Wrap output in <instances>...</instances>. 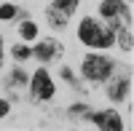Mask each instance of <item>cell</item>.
Segmentation results:
<instances>
[{"label":"cell","mask_w":134,"mask_h":131,"mask_svg":"<svg viewBox=\"0 0 134 131\" xmlns=\"http://www.w3.org/2000/svg\"><path fill=\"white\" fill-rule=\"evenodd\" d=\"M8 110H11L8 102H5V99H0V118H5V115H8Z\"/></svg>","instance_id":"9a60e30c"},{"label":"cell","mask_w":134,"mask_h":131,"mask_svg":"<svg viewBox=\"0 0 134 131\" xmlns=\"http://www.w3.org/2000/svg\"><path fill=\"white\" fill-rule=\"evenodd\" d=\"M86 121H91L97 128H105V131H124V121L115 110H102V112H86L83 115Z\"/></svg>","instance_id":"52a82bcc"},{"label":"cell","mask_w":134,"mask_h":131,"mask_svg":"<svg viewBox=\"0 0 134 131\" xmlns=\"http://www.w3.org/2000/svg\"><path fill=\"white\" fill-rule=\"evenodd\" d=\"M21 38L24 40H35L38 38V27L32 24V21H24V24H21Z\"/></svg>","instance_id":"7c38bea8"},{"label":"cell","mask_w":134,"mask_h":131,"mask_svg":"<svg viewBox=\"0 0 134 131\" xmlns=\"http://www.w3.org/2000/svg\"><path fill=\"white\" fill-rule=\"evenodd\" d=\"M62 53H64V48H62V43L57 38H43V43H38V46L32 48V56H35L38 62H43V64L59 62Z\"/></svg>","instance_id":"8992f818"},{"label":"cell","mask_w":134,"mask_h":131,"mask_svg":"<svg viewBox=\"0 0 134 131\" xmlns=\"http://www.w3.org/2000/svg\"><path fill=\"white\" fill-rule=\"evenodd\" d=\"M115 32H118V46H121V51H131V48H134V35H131V24H126V27H118Z\"/></svg>","instance_id":"9c48e42d"},{"label":"cell","mask_w":134,"mask_h":131,"mask_svg":"<svg viewBox=\"0 0 134 131\" xmlns=\"http://www.w3.org/2000/svg\"><path fill=\"white\" fill-rule=\"evenodd\" d=\"M78 38H81L83 46H91V48H110L115 43V32L110 27H102L97 19L86 16L78 27Z\"/></svg>","instance_id":"6da1fadb"},{"label":"cell","mask_w":134,"mask_h":131,"mask_svg":"<svg viewBox=\"0 0 134 131\" xmlns=\"http://www.w3.org/2000/svg\"><path fill=\"white\" fill-rule=\"evenodd\" d=\"M11 56H14L16 62H24L27 56H32V51H30V48L24 46V43H16V46L11 48Z\"/></svg>","instance_id":"8fae6325"},{"label":"cell","mask_w":134,"mask_h":131,"mask_svg":"<svg viewBox=\"0 0 134 131\" xmlns=\"http://www.w3.org/2000/svg\"><path fill=\"white\" fill-rule=\"evenodd\" d=\"M14 16H16V5H11V3L0 5V19H14Z\"/></svg>","instance_id":"4fadbf2b"},{"label":"cell","mask_w":134,"mask_h":131,"mask_svg":"<svg viewBox=\"0 0 134 131\" xmlns=\"http://www.w3.org/2000/svg\"><path fill=\"white\" fill-rule=\"evenodd\" d=\"M86 112H88V110H86V104H81V102L72 104L70 110H67V115H70V118H81V115H86Z\"/></svg>","instance_id":"5bb4252c"},{"label":"cell","mask_w":134,"mask_h":131,"mask_svg":"<svg viewBox=\"0 0 134 131\" xmlns=\"http://www.w3.org/2000/svg\"><path fill=\"white\" fill-rule=\"evenodd\" d=\"M78 3H81V0H54V3L46 8V21H48L54 29L67 27V19L75 14Z\"/></svg>","instance_id":"277c9868"},{"label":"cell","mask_w":134,"mask_h":131,"mask_svg":"<svg viewBox=\"0 0 134 131\" xmlns=\"http://www.w3.org/2000/svg\"><path fill=\"white\" fill-rule=\"evenodd\" d=\"M113 70H115V62H113V59H107V56H99V53H88V56L83 59V64H81L83 78L97 80V83L107 80L110 75H113Z\"/></svg>","instance_id":"3957f363"},{"label":"cell","mask_w":134,"mask_h":131,"mask_svg":"<svg viewBox=\"0 0 134 131\" xmlns=\"http://www.w3.org/2000/svg\"><path fill=\"white\" fill-rule=\"evenodd\" d=\"M30 94H32L35 102H48L54 96V80H51V75L43 67L35 70V75L30 78Z\"/></svg>","instance_id":"5b68a950"},{"label":"cell","mask_w":134,"mask_h":131,"mask_svg":"<svg viewBox=\"0 0 134 131\" xmlns=\"http://www.w3.org/2000/svg\"><path fill=\"white\" fill-rule=\"evenodd\" d=\"M8 88H21V86H27L30 83V78H27V75H24V70H21V67H16L14 72H11L8 75Z\"/></svg>","instance_id":"30bf717a"},{"label":"cell","mask_w":134,"mask_h":131,"mask_svg":"<svg viewBox=\"0 0 134 131\" xmlns=\"http://www.w3.org/2000/svg\"><path fill=\"white\" fill-rule=\"evenodd\" d=\"M129 88H131V80L129 78H115L113 83L107 86V96L113 102H124L126 96H129Z\"/></svg>","instance_id":"ba28073f"},{"label":"cell","mask_w":134,"mask_h":131,"mask_svg":"<svg viewBox=\"0 0 134 131\" xmlns=\"http://www.w3.org/2000/svg\"><path fill=\"white\" fill-rule=\"evenodd\" d=\"M99 14H102V19H107L113 32L118 27L131 24V8H129L126 0H102L99 3Z\"/></svg>","instance_id":"7a4b0ae2"},{"label":"cell","mask_w":134,"mask_h":131,"mask_svg":"<svg viewBox=\"0 0 134 131\" xmlns=\"http://www.w3.org/2000/svg\"><path fill=\"white\" fill-rule=\"evenodd\" d=\"M0 64H3V38H0Z\"/></svg>","instance_id":"2e32d148"}]
</instances>
